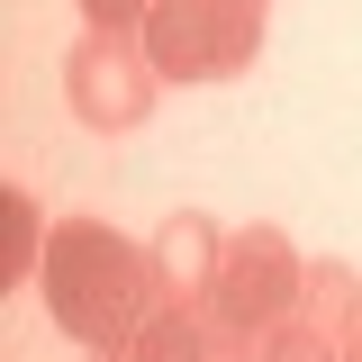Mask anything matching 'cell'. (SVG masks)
I'll return each mask as SVG.
<instances>
[{
    "label": "cell",
    "mask_w": 362,
    "mask_h": 362,
    "mask_svg": "<svg viewBox=\"0 0 362 362\" xmlns=\"http://www.w3.org/2000/svg\"><path fill=\"white\" fill-rule=\"evenodd\" d=\"M299 317H317L326 335H344V344H354V326H362V281H354V272H335V263H308Z\"/></svg>",
    "instance_id": "7"
},
{
    "label": "cell",
    "mask_w": 362,
    "mask_h": 362,
    "mask_svg": "<svg viewBox=\"0 0 362 362\" xmlns=\"http://www.w3.org/2000/svg\"><path fill=\"white\" fill-rule=\"evenodd\" d=\"M90 362H127V354H90Z\"/></svg>",
    "instance_id": "11"
},
{
    "label": "cell",
    "mask_w": 362,
    "mask_h": 362,
    "mask_svg": "<svg viewBox=\"0 0 362 362\" xmlns=\"http://www.w3.org/2000/svg\"><path fill=\"white\" fill-rule=\"evenodd\" d=\"M136 37L163 82H235L263 54V0H154Z\"/></svg>",
    "instance_id": "2"
},
{
    "label": "cell",
    "mask_w": 362,
    "mask_h": 362,
    "mask_svg": "<svg viewBox=\"0 0 362 362\" xmlns=\"http://www.w3.org/2000/svg\"><path fill=\"white\" fill-rule=\"evenodd\" d=\"M145 9H154V0H82L90 28H118V37H136V28H145Z\"/></svg>",
    "instance_id": "10"
},
{
    "label": "cell",
    "mask_w": 362,
    "mask_h": 362,
    "mask_svg": "<svg viewBox=\"0 0 362 362\" xmlns=\"http://www.w3.org/2000/svg\"><path fill=\"white\" fill-rule=\"evenodd\" d=\"M218 254H226V235L199 218V209L163 218V235H154V272H163V299H209V281H218Z\"/></svg>",
    "instance_id": "5"
},
{
    "label": "cell",
    "mask_w": 362,
    "mask_h": 362,
    "mask_svg": "<svg viewBox=\"0 0 362 362\" xmlns=\"http://www.w3.org/2000/svg\"><path fill=\"white\" fill-rule=\"evenodd\" d=\"M299 290H308L299 245H290L281 226H235L226 254H218V281H209V317L263 344L281 317H299Z\"/></svg>",
    "instance_id": "3"
},
{
    "label": "cell",
    "mask_w": 362,
    "mask_h": 362,
    "mask_svg": "<svg viewBox=\"0 0 362 362\" xmlns=\"http://www.w3.org/2000/svg\"><path fill=\"white\" fill-rule=\"evenodd\" d=\"M0 218H9V254H0V290H18V281H28V263H45V254H28V190H0Z\"/></svg>",
    "instance_id": "9"
},
{
    "label": "cell",
    "mask_w": 362,
    "mask_h": 362,
    "mask_svg": "<svg viewBox=\"0 0 362 362\" xmlns=\"http://www.w3.org/2000/svg\"><path fill=\"white\" fill-rule=\"evenodd\" d=\"M154 90H163V73H154L145 37L90 28V37L64 54V100H73V118L100 127V136H136L145 118H154Z\"/></svg>",
    "instance_id": "4"
},
{
    "label": "cell",
    "mask_w": 362,
    "mask_h": 362,
    "mask_svg": "<svg viewBox=\"0 0 362 362\" xmlns=\"http://www.w3.org/2000/svg\"><path fill=\"white\" fill-rule=\"evenodd\" d=\"M263 362H344V335H326L317 317H281L263 335Z\"/></svg>",
    "instance_id": "8"
},
{
    "label": "cell",
    "mask_w": 362,
    "mask_h": 362,
    "mask_svg": "<svg viewBox=\"0 0 362 362\" xmlns=\"http://www.w3.org/2000/svg\"><path fill=\"white\" fill-rule=\"evenodd\" d=\"M209 335H218L209 299H163V308L127 335V362H209Z\"/></svg>",
    "instance_id": "6"
},
{
    "label": "cell",
    "mask_w": 362,
    "mask_h": 362,
    "mask_svg": "<svg viewBox=\"0 0 362 362\" xmlns=\"http://www.w3.org/2000/svg\"><path fill=\"white\" fill-rule=\"evenodd\" d=\"M37 290H45V308H54V326L73 344H90V354H127V335L163 308L154 245H127L118 226H100V218H64L45 235Z\"/></svg>",
    "instance_id": "1"
}]
</instances>
